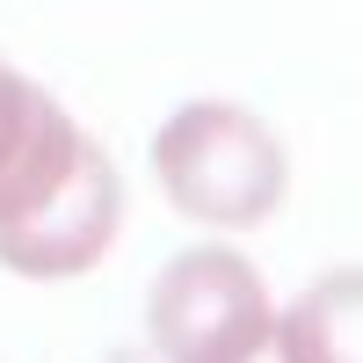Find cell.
Listing matches in <instances>:
<instances>
[{"mask_svg":"<svg viewBox=\"0 0 363 363\" xmlns=\"http://www.w3.org/2000/svg\"><path fill=\"white\" fill-rule=\"evenodd\" d=\"M51 153H73L66 124L51 116V102L37 87H22L15 73H0V196L37 189V174L51 167Z\"/></svg>","mask_w":363,"mask_h":363,"instance_id":"7a4b0ae2","label":"cell"},{"mask_svg":"<svg viewBox=\"0 0 363 363\" xmlns=\"http://www.w3.org/2000/svg\"><path fill=\"white\" fill-rule=\"evenodd\" d=\"M167 182L182 203H225V211H255L277 196V145L255 124H240L225 109H196L167 131Z\"/></svg>","mask_w":363,"mask_h":363,"instance_id":"6da1fadb","label":"cell"}]
</instances>
